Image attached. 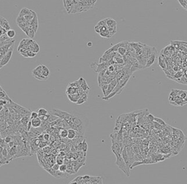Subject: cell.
Wrapping results in <instances>:
<instances>
[{"instance_id":"1","label":"cell","mask_w":187,"mask_h":184,"mask_svg":"<svg viewBox=\"0 0 187 184\" xmlns=\"http://www.w3.org/2000/svg\"><path fill=\"white\" fill-rule=\"evenodd\" d=\"M71 113L70 121L73 122L77 127V132L80 135L84 137L88 125V119L83 114L72 112Z\"/></svg>"},{"instance_id":"2","label":"cell","mask_w":187,"mask_h":184,"mask_svg":"<svg viewBox=\"0 0 187 184\" xmlns=\"http://www.w3.org/2000/svg\"><path fill=\"white\" fill-rule=\"evenodd\" d=\"M113 153L116 156V164L117 165V167L121 170V171L125 174L127 177L130 176V170L127 167L126 163L124 162L121 154L116 153V152H113Z\"/></svg>"},{"instance_id":"3","label":"cell","mask_w":187,"mask_h":184,"mask_svg":"<svg viewBox=\"0 0 187 184\" xmlns=\"http://www.w3.org/2000/svg\"><path fill=\"white\" fill-rule=\"evenodd\" d=\"M50 114L59 117V119L64 120L66 121H69L71 119V113H68V112L62 110H59V109L53 108L50 111Z\"/></svg>"},{"instance_id":"4","label":"cell","mask_w":187,"mask_h":184,"mask_svg":"<svg viewBox=\"0 0 187 184\" xmlns=\"http://www.w3.org/2000/svg\"><path fill=\"white\" fill-rule=\"evenodd\" d=\"M32 75L35 78H37V79H38L40 80H48L47 78H45L44 76L43 75V66H42V64L39 65L36 68H34L32 70Z\"/></svg>"},{"instance_id":"5","label":"cell","mask_w":187,"mask_h":184,"mask_svg":"<svg viewBox=\"0 0 187 184\" xmlns=\"http://www.w3.org/2000/svg\"><path fill=\"white\" fill-rule=\"evenodd\" d=\"M14 43H15V40H12V41L7 43V44L4 45L2 46H0V59L4 56V55L10 51V49L12 46H14Z\"/></svg>"},{"instance_id":"6","label":"cell","mask_w":187,"mask_h":184,"mask_svg":"<svg viewBox=\"0 0 187 184\" xmlns=\"http://www.w3.org/2000/svg\"><path fill=\"white\" fill-rule=\"evenodd\" d=\"M13 48H14V46H12L11 48L10 49V51L4 55V56L0 59V68L1 69L4 66L7 65L8 64V62L10 61V59L12 57V53H13Z\"/></svg>"},{"instance_id":"7","label":"cell","mask_w":187,"mask_h":184,"mask_svg":"<svg viewBox=\"0 0 187 184\" xmlns=\"http://www.w3.org/2000/svg\"><path fill=\"white\" fill-rule=\"evenodd\" d=\"M63 3H64V7L67 13L72 14V12L75 7V4L73 3L72 0H63Z\"/></svg>"},{"instance_id":"8","label":"cell","mask_w":187,"mask_h":184,"mask_svg":"<svg viewBox=\"0 0 187 184\" xmlns=\"http://www.w3.org/2000/svg\"><path fill=\"white\" fill-rule=\"evenodd\" d=\"M121 156H122V157H123L124 162L126 163L127 167H128L129 170H131L130 168H131L132 164H131V163H130V160H129V156H128V153H127V150H126V147H124V148L122 150Z\"/></svg>"},{"instance_id":"9","label":"cell","mask_w":187,"mask_h":184,"mask_svg":"<svg viewBox=\"0 0 187 184\" xmlns=\"http://www.w3.org/2000/svg\"><path fill=\"white\" fill-rule=\"evenodd\" d=\"M0 26L5 29L7 31L11 29V26L8 21L6 18H4L3 16H0Z\"/></svg>"},{"instance_id":"10","label":"cell","mask_w":187,"mask_h":184,"mask_svg":"<svg viewBox=\"0 0 187 184\" xmlns=\"http://www.w3.org/2000/svg\"><path fill=\"white\" fill-rule=\"evenodd\" d=\"M156 57H157V51H156L155 52L153 53V54L148 58V59L147 61V63H146V65H145V68H148L151 65L154 64V63L155 62L156 59Z\"/></svg>"},{"instance_id":"11","label":"cell","mask_w":187,"mask_h":184,"mask_svg":"<svg viewBox=\"0 0 187 184\" xmlns=\"http://www.w3.org/2000/svg\"><path fill=\"white\" fill-rule=\"evenodd\" d=\"M79 135V133L77 132L76 130L73 129H68V137L67 138L69 140H74L75 138H76L77 136Z\"/></svg>"},{"instance_id":"12","label":"cell","mask_w":187,"mask_h":184,"mask_svg":"<svg viewBox=\"0 0 187 184\" xmlns=\"http://www.w3.org/2000/svg\"><path fill=\"white\" fill-rule=\"evenodd\" d=\"M32 121V125L33 128H39L42 126L43 124V121L40 117L37 118V119H34L31 120Z\"/></svg>"},{"instance_id":"13","label":"cell","mask_w":187,"mask_h":184,"mask_svg":"<svg viewBox=\"0 0 187 184\" xmlns=\"http://www.w3.org/2000/svg\"><path fill=\"white\" fill-rule=\"evenodd\" d=\"M78 82L80 83V88L84 91H87V90H89V88H88V85L86 83V81L84 78L83 77H80V79L78 80Z\"/></svg>"},{"instance_id":"14","label":"cell","mask_w":187,"mask_h":184,"mask_svg":"<svg viewBox=\"0 0 187 184\" xmlns=\"http://www.w3.org/2000/svg\"><path fill=\"white\" fill-rule=\"evenodd\" d=\"M33 14V10H29L26 7H23L22 9L21 10L18 15L20 16H23L25 17L26 15H32Z\"/></svg>"},{"instance_id":"15","label":"cell","mask_w":187,"mask_h":184,"mask_svg":"<svg viewBox=\"0 0 187 184\" xmlns=\"http://www.w3.org/2000/svg\"><path fill=\"white\" fill-rule=\"evenodd\" d=\"M158 65L163 69V70H165L166 69V61L164 59V56H161L159 57V60H158Z\"/></svg>"},{"instance_id":"16","label":"cell","mask_w":187,"mask_h":184,"mask_svg":"<svg viewBox=\"0 0 187 184\" xmlns=\"http://www.w3.org/2000/svg\"><path fill=\"white\" fill-rule=\"evenodd\" d=\"M0 90H1V92H0V98H1V99H5L7 102L11 101L10 98L8 97V95L7 94V93L3 90V88L1 87H0Z\"/></svg>"},{"instance_id":"17","label":"cell","mask_w":187,"mask_h":184,"mask_svg":"<svg viewBox=\"0 0 187 184\" xmlns=\"http://www.w3.org/2000/svg\"><path fill=\"white\" fill-rule=\"evenodd\" d=\"M107 26H108V27L116 28V27H117V22L114 19L111 18H108V20H107Z\"/></svg>"},{"instance_id":"18","label":"cell","mask_w":187,"mask_h":184,"mask_svg":"<svg viewBox=\"0 0 187 184\" xmlns=\"http://www.w3.org/2000/svg\"><path fill=\"white\" fill-rule=\"evenodd\" d=\"M42 66H43V75L44 76L45 78L48 79L50 74H51V72H50L49 69L46 66H45L43 64H42Z\"/></svg>"},{"instance_id":"19","label":"cell","mask_w":187,"mask_h":184,"mask_svg":"<svg viewBox=\"0 0 187 184\" xmlns=\"http://www.w3.org/2000/svg\"><path fill=\"white\" fill-rule=\"evenodd\" d=\"M9 127V124L8 123L5 121H1L0 122V131L2 132L6 129H7V128Z\"/></svg>"},{"instance_id":"20","label":"cell","mask_w":187,"mask_h":184,"mask_svg":"<svg viewBox=\"0 0 187 184\" xmlns=\"http://www.w3.org/2000/svg\"><path fill=\"white\" fill-rule=\"evenodd\" d=\"M66 173H68V174H71V175H73V174L75 173L76 172H75V169H74L73 166H72V164H67V167H66Z\"/></svg>"},{"instance_id":"21","label":"cell","mask_w":187,"mask_h":184,"mask_svg":"<svg viewBox=\"0 0 187 184\" xmlns=\"http://www.w3.org/2000/svg\"><path fill=\"white\" fill-rule=\"evenodd\" d=\"M37 113H38L39 117L44 116H46V115H48V110L45 108H39L38 109V110H37Z\"/></svg>"},{"instance_id":"22","label":"cell","mask_w":187,"mask_h":184,"mask_svg":"<svg viewBox=\"0 0 187 184\" xmlns=\"http://www.w3.org/2000/svg\"><path fill=\"white\" fill-rule=\"evenodd\" d=\"M59 135L62 138H66L68 137V130L65 129H62L59 131Z\"/></svg>"},{"instance_id":"23","label":"cell","mask_w":187,"mask_h":184,"mask_svg":"<svg viewBox=\"0 0 187 184\" xmlns=\"http://www.w3.org/2000/svg\"><path fill=\"white\" fill-rule=\"evenodd\" d=\"M127 51H128V50L126 48H124V47H119V49H118V53L119 54H121L122 56H124L125 55L127 54Z\"/></svg>"},{"instance_id":"24","label":"cell","mask_w":187,"mask_h":184,"mask_svg":"<svg viewBox=\"0 0 187 184\" xmlns=\"http://www.w3.org/2000/svg\"><path fill=\"white\" fill-rule=\"evenodd\" d=\"M82 151L85 153V154H86V152L88 151V144L86 142V138L82 142Z\"/></svg>"},{"instance_id":"25","label":"cell","mask_w":187,"mask_h":184,"mask_svg":"<svg viewBox=\"0 0 187 184\" xmlns=\"http://www.w3.org/2000/svg\"><path fill=\"white\" fill-rule=\"evenodd\" d=\"M25 22H26V20L25 19V18L23 16L18 15L17 17V18H16V23H17V25H19V24H21L22 23H25Z\"/></svg>"},{"instance_id":"26","label":"cell","mask_w":187,"mask_h":184,"mask_svg":"<svg viewBox=\"0 0 187 184\" xmlns=\"http://www.w3.org/2000/svg\"><path fill=\"white\" fill-rule=\"evenodd\" d=\"M99 36L102 37H105V38H110L111 36H110V33L108 32V30L107 31H105V32H101L99 34Z\"/></svg>"},{"instance_id":"27","label":"cell","mask_w":187,"mask_h":184,"mask_svg":"<svg viewBox=\"0 0 187 184\" xmlns=\"http://www.w3.org/2000/svg\"><path fill=\"white\" fill-rule=\"evenodd\" d=\"M7 37H8L9 38L12 39V38H14L15 36V31L14 29H10V30L7 31Z\"/></svg>"},{"instance_id":"28","label":"cell","mask_w":187,"mask_h":184,"mask_svg":"<svg viewBox=\"0 0 187 184\" xmlns=\"http://www.w3.org/2000/svg\"><path fill=\"white\" fill-rule=\"evenodd\" d=\"M35 34H36V32H34V30L32 28L31 26H29V33H28V35H27V36H28L29 38L33 39L34 35H35Z\"/></svg>"},{"instance_id":"29","label":"cell","mask_w":187,"mask_h":184,"mask_svg":"<svg viewBox=\"0 0 187 184\" xmlns=\"http://www.w3.org/2000/svg\"><path fill=\"white\" fill-rule=\"evenodd\" d=\"M116 87L114 86H113L112 84H108V90H107V92H106V97H108L109 94H111V92H113V91L114 90V88H115Z\"/></svg>"},{"instance_id":"30","label":"cell","mask_w":187,"mask_h":184,"mask_svg":"<svg viewBox=\"0 0 187 184\" xmlns=\"http://www.w3.org/2000/svg\"><path fill=\"white\" fill-rule=\"evenodd\" d=\"M64 156H59L57 158H56V164H58L59 165H62L63 164L64 162Z\"/></svg>"},{"instance_id":"31","label":"cell","mask_w":187,"mask_h":184,"mask_svg":"<svg viewBox=\"0 0 187 184\" xmlns=\"http://www.w3.org/2000/svg\"><path fill=\"white\" fill-rule=\"evenodd\" d=\"M108 30L110 33V36H113L117 32V29L116 28H113V27H108Z\"/></svg>"},{"instance_id":"32","label":"cell","mask_w":187,"mask_h":184,"mask_svg":"<svg viewBox=\"0 0 187 184\" xmlns=\"http://www.w3.org/2000/svg\"><path fill=\"white\" fill-rule=\"evenodd\" d=\"M154 121L157 122L158 123H159V124H161V125H162V126H167V124H166V123H165V121H164L162 119H159V118L155 117V118H154Z\"/></svg>"},{"instance_id":"33","label":"cell","mask_w":187,"mask_h":184,"mask_svg":"<svg viewBox=\"0 0 187 184\" xmlns=\"http://www.w3.org/2000/svg\"><path fill=\"white\" fill-rule=\"evenodd\" d=\"M107 20H108V18H105V19H103V20H101L99 21L98 23H97V26H106L107 25Z\"/></svg>"},{"instance_id":"34","label":"cell","mask_w":187,"mask_h":184,"mask_svg":"<svg viewBox=\"0 0 187 184\" xmlns=\"http://www.w3.org/2000/svg\"><path fill=\"white\" fill-rule=\"evenodd\" d=\"M66 167H67V165L65 164H63L60 165V167H59V171L62 172V173H66Z\"/></svg>"},{"instance_id":"35","label":"cell","mask_w":187,"mask_h":184,"mask_svg":"<svg viewBox=\"0 0 187 184\" xmlns=\"http://www.w3.org/2000/svg\"><path fill=\"white\" fill-rule=\"evenodd\" d=\"M39 117V115H38V113L37 112H35V111H32L31 113V116H30V120L34 119H37Z\"/></svg>"},{"instance_id":"36","label":"cell","mask_w":187,"mask_h":184,"mask_svg":"<svg viewBox=\"0 0 187 184\" xmlns=\"http://www.w3.org/2000/svg\"><path fill=\"white\" fill-rule=\"evenodd\" d=\"M0 147H2V148H7L8 147V144L5 142L4 138H1V145H0Z\"/></svg>"},{"instance_id":"37","label":"cell","mask_w":187,"mask_h":184,"mask_svg":"<svg viewBox=\"0 0 187 184\" xmlns=\"http://www.w3.org/2000/svg\"><path fill=\"white\" fill-rule=\"evenodd\" d=\"M108 88V85H104L102 86L101 87V89L102 91V93L104 94V97H106V92H107V90Z\"/></svg>"},{"instance_id":"38","label":"cell","mask_w":187,"mask_h":184,"mask_svg":"<svg viewBox=\"0 0 187 184\" xmlns=\"http://www.w3.org/2000/svg\"><path fill=\"white\" fill-rule=\"evenodd\" d=\"M10 39V38H9V37H7V34H4V35L0 36V42H4V41L9 40Z\"/></svg>"},{"instance_id":"39","label":"cell","mask_w":187,"mask_h":184,"mask_svg":"<svg viewBox=\"0 0 187 184\" xmlns=\"http://www.w3.org/2000/svg\"><path fill=\"white\" fill-rule=\"evenodd\" d=\"M4 140L5 142L7 143V144H9L10 142L13 140V136H11V135H10V136H7V137H6L5 138H4Z\"/></svg>"},{"instance_id":"40","label":"cell","mask_w":187,"mask_h":184,"mask_svg":"<svg viewBox=\"0 0 187 184\" xmlns=\"http://www.w3.org/2000/svg\"><path fill=\"white\" fill-rule=\"evenodd\" d=\"M154 127L156 128V129H162V125H161V124H159V123H158L157 122H156V121H154Z\"/></svg>"},{"instance_id":"41","label":"cell","mask_w":187,"mask_h":184,"mask_svg":"<svg viewBox=\"0 0 187 184\" xmlns=\"http://www.w3.org/2000/svg\"><path fill=\"white\" fill-rule=\"evenodd\" d=\"M183 76H184V75H183V73H182V72H176V75H174V77H176V79H180V78H181ZM175 80H176V79H175Z\"/></svg>"},{"instance_id":"42","label":"cell","mask_w":187,"mask_h":184,"mask_svg":"<svg viewBox=\"0 0 187 184\" xmlns=\"http://www.w3.org/2000/svg\"><path fill=\"white\" fill-rule=\"evenodd\" d=\"M7 32V31L5 29H4V28H2V27L0 26V36H2V35L6 34Z\"/></svg>"},{"instance_id":"43","label":"cell","mask_w":187,"mask_h":184,"mask_svg":"<svg viewBox=\"0 0 187 184\" xmlns=\"http://www.w3.org/2000/svg\"><path fill=\"white\" fill-rule=\"evenodd\" d=\"M50 138H51V135H50V134H49V133H48V132H45L44 133L45 141L49 140H50Z\"/></svg>"},{"instance_id":"44","label":"cell","mask_w":187,"mask_h":184,"mask_svg":"<svg viewBox=\"0 0 187 184\" xmlns=\"http://www.w3.org/2000/svg\"><path fill=\"white\" fill-rule=\"evenodd\" d=\"M154 118H155V117H154L153 115L149 114V113H148V115L147 116V119H148V120L149 121H151V122H154Z\"/></svg>"},{"instance_id":"45","label":"cell","mask_w":187,"mask_h":184,"mask_svg":"<svg viewBox=\"0 0 187 184\" xmlns=\"http://www.w3.org/2000/svg\"><path fill=\"white\" fill-rule=\"evenodd\" d=\"M49 116H50V114H48V115H46V116H41V117H40V118L41 119V120H42L43 121H48Z\"/></svg>"},{"instance_id":"46","label":"cell","mask_w":187,"mask_h":184,"mask_svg":"<svg viewBox=\"0 0 187 184\" xmlns=\"http://www.w3.org/2000/svg\"><path fill=\"white\" fill-rule=\"evenodd\" d=\"M28 55H29V58H33V57H34L37 55V54L33 52V51H28Z\"/></svg>"},{"instance_id":"47","label":"cell","mask_w":187,"mask_h":184,"mask_svg":"<svg viewBox=\"0 0 187 184\" xmlns=\"http://www.w3.org/2000/svg\"><path fill=\"white\" fill-rule=\"evenodd\" d=\"M108 70L110 71V72H113L115 71V67H114V65H110L108 68Z\"/></svg>"},{"instance_id":"48","label":"cell","mask_w":187,"mask_h":184,"mask_svg":"<svg viewBox=\"0 0 187 184\" xmlns=\"http://www.w3.org/2000/svg\"><path fill=\"white\" fill-rule=\"evenodd\" d=\"M94 31L96 32L97 33H98L99 34L100 32H101V29H100V26H98L97 25H96L95 26V27H94Z\"/></svg>"},{"instance_id":"49","label":"cell","mask_w":187,"mask_h":184,"mask_svg":"<svg viewBox=\"0 0 187 184\" xmlns=\"http://www.w3.org/2000/svg\"><path fill=\"white\" fill-rule=\"evenodd\" d=\"M59 167H60V165H59L58 164H55L54 166H53V169L54 170H59Z\"/></svg>"},{"instance_id":"50","label":"cell","mask_w":187,"mask_h":184,"mask_svg":"<svg viewBox=\"0 0 187 184\" xmlns=\"http://www.w3.org/2000/svg\"><path fill=\"white\" fill-rule=\"evenodd\" d=\"M60 155H61L62 156H64H64H65V153H64V152L61 151L60 152Z\"/></svg>"},{"instance_id":"51","label":"cell","mask_w":187,"mask_h":184,"mask_svg":"<svg viewBox=\"0 0 187 184\" xmlns=\"http://www.w3.org/2000/svg\"><path fill=\"white\" fill-rule=\"evenodd\" d=\"M87 46H88V47H91V46H92V43H91V42L87 43Z\"/></svg>"},{"instance_id":"52","label":"cell","mask_w":187,"mask_h":184,"mask_svg":"<svg viewBox=\"0 0 187 184\" xmlns=\"http://www.w3.org/2000/svg\"><path fill=\"white\" fill-rule=\"evenodd\" d=\"M69 184H77V181H72L71 183Z\"/></svg>"},{"instance_id":"53","label":"cell","mask_w":187,"mask_h":184,"mask_svg":"<svg viewBox=\"0 0 187 184\" xmlns=\"http://www.w3.org/2000/svg\"><path fill=\"white\" fill-rule=\"evenodd\" d=\"M184 102H185V105H187V97L185 98V99H184Z\"/></svg>"},{"instance_id":"54","label":"cell","mask_w":187,"mask_h":184,"mask_svg":"<svg viewBox=\"0 0 187 184\" xmlns=\"http://www.w3.org/2000/svg\"><path fill=\"white\" fill-rule=\"evenodd\" d=\"M186 61H187V60H186Z\"/></svg>"}]
</instances>
